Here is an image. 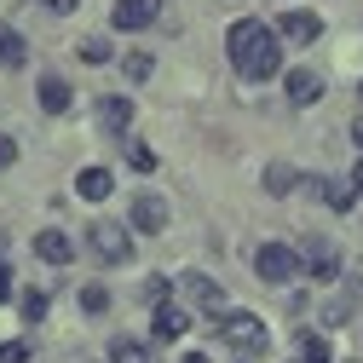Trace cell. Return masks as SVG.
<instances>
[{
  "label": "cell",
  "mask_w": 363,
  "mask_h": 363,
  "mask_svg": "<svg viewBox=\"0 0 363 363\" xmlns=\"http://www.w3.org/2000/svg\"><path fill=\"white\" fill-rule=\"evenodd\" d=\"M352 139H357V150H363V116H357V121H352Z\"/></svg>",
  "instance_id": "obj_31"
},
{
  "label": "cell",
  "mask_w": 363,
  "mask_h": 363,
  "mask_svg": "<svg viewBox=\"0 0 363 363\" xmlns=\"http://www.w3.org/2000/svg\"><path fill=\"white\" fill-rule=\"evenodd\" d=\"M99 121H104L110 133H127V127H133V99H121V93H110V99L99 104Z\"/></svg>",
  "instance_id": "obj_13"
},
{
  "label": "cell",
  "mask_w": 363,
  "mask_h": 363,
  "mask_svg": "<svg viewBox=\"0 0 363 363\" xmlns=\"http://www.w3.org/2000/svg\"><path fill=\"white\" fill-rule=\"evenodd\" d=\"M0 363H29V340H6L0 346Z\"/></svg>",
  "instance_id": "obj_23"
},
{
  "label": "cell",
  "mask_w": 363,
  "mask_h": 363,
  "mask_svg": "<svg viewBox=\"0 0 363 363\" xmlns=\"http://www.w3.org/2000/svg\"><path fill=\"white\" fill-rule=\"evenodd\" d=\"M23 58H29V47H23V35L0 23V64H6V69H23Z\"/></svg>",
  "instance_id": "obj_15"
},
{
  "label": "cell",
  "mask_w": 363,
  "mask_h": 363,
  "mask_svg": "<svg viewBox=\"0 0 363 363\" xmlns=\"http://www.w3.org/2000/svg\"><path fill=\"white\" fill-rule=\"evenodd\" d=\"M219 340L231 346L237 357H259V352L271 346L265 323H259V317H248V311H231V317H225V323H219Z\"/></svg>",
  "instance_id": "obj_2"
},
{
  "label": "cell",
  "mask_w": 363,
  "mask_h": 363,
  "mask_svg": "<svg viewBox=\"0 0 363 363\" xmlns=\"http://www.w3.org/2000/svg\"><path fill=\"white\" fill-rule=\"evenodd\" d=\"M277 35H283V40H294V47H306V40H317V35H323V18H317V12H306V6H289V12L277 18Z\"/></svg>",
  "instance_id": "obj_5"
},
{
  "label": "cell",
  "mask_w": 363,
  "mask_h": 363,
  "mask_svg": "<svg viewBox=\"0 0 363 363\" xmlns=\"http://www.w3.org/2000/svg\"><path fill=\"white\" fill-rule=\"evenodd\" d=\"M35 254L47 259V265H69V259H75V242H69L64 231H40V237H35Z\"/></svg>",
  "instance_id": "obj_8"
},
{
  "label": "cell",
  "mask_w": 363,
  "mask_h": 363,
  "mask_svg": "<svg viewBox=\"0 0 363 363\" xmlns=\"http://www.w3.org/2000/svg\"><path fill=\"white\" fill-rule=\"evenodd\" d=\"M110 363H150V346H145V340L116 335V340H110Z\"/></svg>",
  "instance_id": "obj_16"
},
{
  "label": "cell",
  "mask_w": 363,
  "mask_h": 363,
  "mask_svg": "<svg viewBox=\"0 0 363 363\" xmlns=\"http://www.w3.org/2000/svg\"><path fill=\"white\" fill-rule=\"evenodd\" d=\"M357 196H363V191H357V179H329V185H323V202H329L335 213H352Z\"/></svg>",
  "instance_id": "obj_14"
},
{
  "label": "cell",
  "mask_w": 363,
  "mask_h": 363,
  "mask_svg": "<svg viewBox=\"0 0 363 363\" xmlns=\"http://www.w3.org/2000/svg\"><path fill=\"white\" fill-rule=\"evenodd\" d=\"M35 99H40V110H47V116H64V110H69V86H64V75H40Z\"/></svg>",
  "instance_id": "obj_9"
},
{
  "label": "cell",
  "mask_w": 363,
  "mask_h": 363,
  "mask_svg": "<svg viewBox=\"0 0 363 363\" xmlns=\"http://www.w3.org/2000/svg\"><path fill=\"white\" fill-rule=\"evenodd\" d=\"M191 300H196V306H208V311H213V306H219V300H225V294H219V283H213V277H191Z\"/></svg>",
  "instance_id": "obj_19"
},
{
  "label": "cell",
  "mask_w": 363,
  "mask_h": 363,
  "mask_svg": "<svg viewBox=\"0 0 363 363\" xmlns=\"http://www.w3.org/2000/svg\"><path fill=\"white\" fill-rule=\"evenodd\" d=\"M150 69H156V64H150V52H133V58H127V75H133V81H145Z\"/></svg>",
  "instance_id": "obj_26"
},
{
  "label": "cell",
  "mask_w": 363,
  "mask_h": 363,
  "mask_svg": "<svg viewBox=\"0 0 363 363\" xmlns=\"http://www.w3.org/2000/svg\"><path fill=\"white\" fill-rule=\"evenodd\" d=\"M323 185H329L323 173H300V196H317V202H323Z\"/></svg>",
  "instance_id": "obj_24"
},
{
  "label": "cell",
  "mask_w": 363,
  "mask_h": 363,
  "mask_svg": "<svg viewBox=\"0 0 363 363\" xmlns=\"http://www.w3.org/2000/svg\"><path fill=\"white\" fill-rule=\"evenodd\" d=\"M127 162L139 167V173H150V167H156V150H150V145H139V139H127Z\"/></svg>",
  "instance_id": "obj_20"
},
{
  "label": "cell",
  "mask_w": 363,
  "mask_h": 363,
  "mask_svg": "<svg viewBox=\"0 0 363 363\" xmlns=\"http://www.w3.org/2000/svg\"><path fill=\"white\" fill-rule=\"evenodd\" d=\"M306 259H311V277H323V283L335 277V248L329 242H306Z\"/></svg>",
  "instance_id": "obj_17"
},
{
  "label": "cell",
  "mask_w": 363,
  "mask_h": 363,
  "mask_svg": "<svg viewBox=\"0 0 363 363\" xmlns=\"http://www.w3.org/2000/svg\"><path fill=\"white\" fill-rule=\"evenodd\" d=\"M294 185H300L294 167H283V162H271V167H265V191H271V196H289Z\"/></svg>",
  "instance_id": "obj_18"
},
{
  "label": "cell",
  "mask_w": 363,
  "mask_h": 363,
  "mask_svg": "<svg viewBox=\"0 0 363 363\" xmlns=\"http://www.w3.org/2000/svg\"><path fill=\"white\" fill-rule=\"evenodd\" d=\"M254 271H259L265 283H294L300 277V254L289 242H259L254 248Z\"/></svg>",
  "instance_id": "obj_3"
},
{
  "label": "cell",
  "mask_w": 363,
  "mask_h": 363,
  "mask_svg": "<svg viewBox=\"0 0 363 363\" xmlns=\"http://www.w3.org/2000/svg\"><path fill=\"white\" fill-rule=\"evenodd\" d=\"M18 162V139H6V133H0V167H12Z\"/></svg>",
  "instance_id": "obj_28"
},
{
  "label": "cell",
  "mask_w": 363,
  "mask_h": 363,
  "mask_svg": "<svg viewBox=\"0 0 363 363\" xmlns=\"http://www.w3.org/2000/svg\"><path fill=\"white\" fill-rule=\"evenodd\" d=\"M357 191H363V167H357Z\"/></svg>",
  "instance_id": "obj_33"
},
{
  "label": "cell",
  "mask_w": 363,
  "mask_h": 363,
  "mask_svg": "<svg viewBox=\"0 0 363 363\" xmlns=\"http://www.w3.org/2000/svg\"><path fill=\"white\" fill-rule=\"evenodd\" d=\"M0 300H12V265L0 259Z\"/></svg>",
  "instance_id": "obj_29"
},
{
  "label": "cell",
  "mask_w": 363,
  "mask_h": 363,
  "mask_svg": "<svg viewBox=\"0 0 363 363\" xmlns=\"http://www.w3.org/2000/svg\"><path fill=\"white\" fill-rule=\"evenodd\" d=\"M294 363H306V357H294Z\"/></svg>",
  "instance_id": "obj_35"
},
{
  "label": "cell",
  "mask_w": 363,
  "mask_h": 363,
  "mask_svg": "<svg viewBox=\"0 0 363 363\" xmlns=\"http://www.w3.org/2000/svg\"><path fill=\"white\" fill-rule=\"evenodd\" d=\"M81 306H86V311H104L110 294H104V289H81Z\"/></svg>",
  "instance_id": "obj_27"
},
{
  "label": "cell",
  "mask_w": 363,
  "mask_h": 363,
  "mask_svg": "<svg viewBox=\"0 0 363 363\" xmlns=\"http://www.w3.org/2000/svg\"><path fill=\"white\" fill-rule=\"evenodd\" d=\"M150 335H156V340H185V335H191V317L179 311V306H156V317H150Z\"/></svg>",
  "instance_id": "obj_7"
},
{
  "label": "cell",
  "mask_w": 363,
  "mask_h": 363,
  "mask_svg": "<svg viewBox=\"0 0 363 363\" xmlns=\"http://www.w3.org/2000/svg\"><path fill=\"white\" fill-rule=\"evenodd\" d=\"M81 58L86 64H110V47H104V40H81Z\"/></svg>",
  "instance_id": "obj_25"
},
{
  "label": "cell",
  "mask_w": 363,
  "mask_h": 363,
  "mask_svg": "<svg viewBox=\"0 0 363 363\" xmlns=\"http://www.w3.org/2000/svg\"><path fill=\"white\" fill-rule=\"evenodd\" d=\"M86 242H93V254H99L104 265H121V259L133 254V237H127V225H110V219L86 225Z\"/></svg>",
  "instance_id": "obj_4"
},
{
  "label": "cell",
  "mask_w": 363,
  "mask_h": 363,
  "mask_svg": "<svg viewBox=\"0 0 363 363\" xmlns=\"http://www.w3.org/2000/svg\"><path fill=\"white\" fill-rule=\"evenodd\" d=\"M133 225H139V231H167V202L162 196H139L133 202Z\"/></svg>",
  "instance_id": "obj_11"
},
{
  "label": "cell",
  "mask_w": 363,
  "mask_h": 363,
  "mask_svg": "<svg viewBox=\"0 0 363 363\" xmlns=\"http://www.w3.org/2000/svg\"><path fill=\"white\" fill-rule=\"evenodd\" d=\"M357 104H363V86H357Z\"/></svg>",
  "instance_id": "obj_34"
},
{
  "label": "cell",
  "mask_w": 363,
  "mask_h": 363,
  "mask_svg": "<svg viewBox=\"0 0 363 363\" xmlns=\"http://www.w3.org/2000/svg\"><path fill=\"white\" fill-rule=\"evenodd\" d=\"M242 363H248V357H242Z\"/></svg>",
  "instance_id": "obj_36"
},
{
  "label": "cell",
  "mask_w": 363,
  "mask_h": 363,
  "mask_svg": "<svg viewBox=\"0 0 363 363\" xmlns=\"http://www.w3.org/2000/svg\"><path fill=\"white\" fill-rule=\"evenodd\" d=\"M225 52H231V69L242 81H271L283 69V47H277V29L259 23V18H237L225 29Z\"/></svg>",
  "instance_id": "obj_1"
},
{
  "label": "cell",
  "mask_w": 363,
  "mask_h": 363,
  "mask_svg": "<svg viewBox=\"0 0 363 363\" xmlns=\"http://www.w3.org/2000/svg\"><path fill=\"white\" fill-rule=\"evenodd\" d=\"M75 191H81L86 202H104V196L116 191V179H110L104 167H81V173H75Z\"/></svg>",
  "instance_id": "obj_12"
},
{
  "label": "cell",
  "mask_w": 363,
  "mask_h": 363,
  "mask_svg": "<svg viewBox=\"0 0 363 363\" xmlns=\"http://www.w3.org/2000/svg\"><path fill=\"white\" fill-rule=\"evenodd\" d=\"M289 99H294L300 110H311L317 99H323V81H317L311 69H289Z\"/></svg>",
  "instance_id": "obj_10"
},
{
  "label": "cell",
  "mask_w": 363,
  "mask_h": 363,
  "mask_svg": "<svg viewBox=\"0 0 363 363\" xmlns=\"http://www.w3.org/2000/svg\"><path fill=\"white\" fill-rule=\"evenodd\" d=\"M300 357H306V363H329V346H323V335H306V340H300Z\"/></svg>",
  "instance_id": "obj_21"
},
{
  "label": "cell",
  "mask_w": 363,
  "mask_h": 363,
  "mask_svg": "<svg viewBox=\"0 0 363 363\" xmlns=\"http://www.w3.org/2000/svg\"><path fill=\"white\" fill-rule=\"evenodd\" d=\"M40 311H47V294L29 289V294H23V317H29V323H40Z\"/></svg>",
  "instance_id": "obj_22"
},
{
  "label": "cell",
  "mask_w": 363,
  "mask_h": 363,
  "mask_svg": "<svg viewBox=\"0 0 363 363\" xmlns=\"http://www.w3.org/2000/svg\"><path fill=\"white\" fill-rule=\"evenodd\" d=\"M185 363H208V357H202V352H191V357H185Z\"/></svg>",
  "instance_id": "obj_32"
},
{
  "label": "cell",
  "mask_w": 363,
  "mask_h": 363,
  "mask_svg": "<svg viewBox=\"0 0 363 363\" xmlns=\"http://www.w3.org/2000/svg\"><path fill=\"white\" fill-rule=\"evenodd\" d=\"M40 6H52V12H75L81 0H40Z\"/></svg>",
  "instance_id": "obj_30"
},
{
  "label": "cell",
  "mask_w": 363,
  "mask_h": 363,
  "mask_svg": "<svg viewBox=\"0 0 363 363\" xmlns=\"http://www.w3.org/2000/svg\"><path fill=\"white\" fill-rule=\"evenodd\" d=\"M156 12H162V0H116V6H110V23H116V29H150Z\"/></svg>",
  "instance_id": "obj_6"
}]
</instances>
